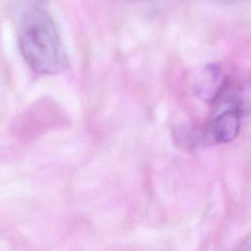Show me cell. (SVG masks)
Listing matches in <instances>:
<instances>
[{
	"instance_id": "6da1fadb",
	"label": "cell",
	"mask_w": 251,
	"mask_h": 251,
	"mask_svg": "<svg viewBox=\"0 0 251 251\" xmlns=\"http://www.w3.org/2000/svg\"><path fill=\"white\" fill-rule=\"evenodd\" d=\"M17 22L20 51L35 73L57 75L68 69L69 59L60 32L45 10L28 7Z\"/></svg>"
},
{
	"instance_id": "7a4b0ae2",
	"label": "cell",
	"mask_w": 251,
	"mask_h": 251,
	"mask_svg": "<svg viewBox=\"0 0 251 251\" xmlns=\"http://www.w3.org/2000/svg\"><path fill=\"white\" fill-rule=\"evenodd\" d=\"M242 111L230 107L219 114L209 126L206 141L213 143H227L232 141L240 129Z\"/></svg>"
},
{
	"instance_id": "3957f363",
	"label": "cell",
	"mask_w": 251,
	"mask_h": 251,
	"mask_svg": "<svg viewBox=\"0 0 251 251\" xmlns=\"http://www.w3.org/2000/svg\"><path fill=\"white\" fill-rule=\"evenodd\" d=\"M225 83L221 69L216 65H209L204 68L196 83V92L202 99L213 102L218 99Z\"/></svg>"
},
{
	"instance_id": "277c9868",
	"label": "cell",
	"mask_w": 251,
	"mask_h": 251,
	"mask_svg": "<svg viewBox=\"0 0 251 251\" xmlns=\"http://www.w3.org/2000/svg\"><path fill=\"white\" fill-rule=\"evenodd\" d=\"M238 251H250V246H249V242L247 241L244 245L241 246V248Z\"/></svg>"
}]
</instances>
